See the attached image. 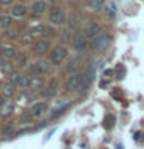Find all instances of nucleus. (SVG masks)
Returning a JSON list of instances; mask_svg holds the SVG:
<instances>
[{
  "label": "nucleus",
  "instance_id": "nucleus-1",
  "mask_svg": "<svg viewBox=\"0 0 144 149\" xmlns=\"http://www.w3.org/2000/svg\"><path fill=\"white\" fill-rule=\"evenodd\" d=\"M111 42H113V36H111L110 33H101L99 36H96L95 39L91 40V48L96 54H101V53H104V51H107L110 48Z\"/></svg>",
  "mask_w": 144,
  "mask_h": 149
},
{
  "label": "nucleus",
  "instance_id": "nucleus-2",
  "mask_svg": "<svg viewBox=\"0 0 144 149\" xmlns=\"http://www.w3.org/2000/svg\"><path fill=\"white\" fill-rule=\"evenodd\" d=\"M73 48L78 54H85L88 50V39L85 37L84 33H76L73 36Z\"/></svg>",
  "mask_w": 144,
  "mask_h": 149
},
{
  "label": "nucleus",
  "instance_id": "nucleus-3",
  "mask_svg": "<svg viewBox=\"0 0 144 149\" xmlns=\"http://www.w3.org/2000/svg\"><path fill=\"white\" fill-rule=\"evenodd\" d=\"M67 56H68L67 47H64V45H56L54 48H53V51H51L50 61H51V64H53V65H60L65 59H67Z\"/></svg>",
  "mask_w": 144,
  "mask_h": 149
},
{
  "label": "nucleus",
  "instance_id": "nucleus-4",
  "mask_svg": "<svg viewBox=\"0 0 144 149\" xmlns=\"http://www.w3.org/2000/svg\"><path fill=\"white\" fill-rule=\"evenodd\" d=\"M81 81H82V74L81 73H76V74H70L67 78V81L64 84V90L67 93H71V92H78L79 86H81Z\"/></svg>",
  "mask_w": 144,
  "mask_h": 149
},
{
  "label": "nucleus",
  "instance_id": "nucleus-5",
  "mask_svg": "<svg viewBox=\"0 0 144 149\" xmlns=\"http://www.w3.org/2000/svg\"><path fill=\"white\" fill-rule=\"evenodd\" d=\"M84 34H85L87 39H95L96 36H99L101 34V25H99V22H96V20H88L85 25H84Z\"/></svg>",
  "mask_w": 144,
  "mask_h": 149
},
{
  "label": "nucleus",
  "instance_id": "nucleus-6",
  "mask_svg": "<svg viewBox=\"0 0 144 149\" xmlns=\"http://www.w3.org/2000/svg\"><path fill=\"white\" fill-rule=\"evenodd\" d=\"M93 74H95V68H91V70H88L87 73H84L82 74V81H81V86H79L78 88V93L81 96H84L85 93L88 92V88H90L91 86V79H93Z\"/></svg>",
  "mask_w": 144,
  "mask_h": 149
},
{
  "label": "nucleus",
  "instance_id": "nucleus-7",
  "mask_svg": "<svg viewBox=\"0 0 144 149\" xmlns=\"http://www.w3.org/2000/svg\"><path fill=\"white\" fill-rule=\"evenodd\" d=\"M64 22H65V13H64L60 8H57V6L51 8L50 23H53V25H62Z\"/></svg>",
  "mask_w": 144,
  "mask_h": 149
},
{
  "label": "nucleus",
  "instance_id": "nucleus-8",
  "mask_svg": "<svg viewBox=\"0 0 144 149\" xmlns=\"http://www.w3.org/2000/svg\"><path fill=\"white\" fill-rule=\"evenodd\" d=\"M31 70L36 74H46L50 72V62H46V61H39L36 65H33Z\"/></svg>",
  "mask_w": 144,
  "mask_h": 149
},
{
  "label": "nucleus",
  "instance_id": "nucleus-9",
  "mask_svg": "<svg viewBox=\"0 0 144 149\" xmlns=\"http://www.w3.org/2000/svg\"><path fill=\"white\" fill-rule=\"evenodd\" d=\"M46 9H48V5H46V2H44V0H37V2H34L31 6V11L34 14H37V16L45 14Z\"/></svg>",
  "mask_w": 144,
  "mask_h": 149
},
{
  "label": "nucleus",
  "instance_id": "nucleus-10",
  "mask_svg": "<svg viewBox=\"0 0 144 149\" xmlns=\"http://www.w3.org/2000/svg\"><path fill=\"white\" fill-rule=\"evenodd\" d=\"M50 50V42L48 40H39L34 44V53L36 54H45Z\"/></svg>",
  "mask_w": 144,
  "mask_h": 149
},
{
  "label": "nucleus",
  "instance_id": "nucleus-11",
  "mask_svg": "<svg viewBox=\"0 0 144 149\" xmlns=\"http://www.w3.org/2000/svg\"><path fill=\"white\" fill-rule=\"evenodd\" d=\"M46 109H48V104H46V102H37V104L33 106V109H31V115L37 118V116L44 115V112H46Z\"/></svg>",
  "mask_w": 144,
  "mask_h": 149
},
{
  "label": "nucleus",
  "instance_id": "nucleus-12",
  "mask_svg": "<svg viewBox=\"0 0 144 149\" xmlns=\"http://www.w3.org/2000/svg\"><path fill=\"white\" fill-rule=\"evenodd\" d=\"M79 70H81V58H74V59L70 61L67 72L71 73V74H76V73H79Z\"/></svg>",
  "mask_w": 144,
  "mask_h": 149
},
{
  "label": "nucleus",
  "instance_id": "nucleus-13",
  "mask_svg": "<svg viewBox=\"0 0 144 149\" xmlns=\"http://www.w3.org/2000/svg\"><path fill=\"white\" fill-rule=\"evenodd\" d=\"M56 92H57V84H56V81H53L45 90H42V96L44 98H53L56 95Z\"/></svg>",
  "mask_w": 144,
  "mask_h": 149
},
{
  "label": "nucleus",
  "instance_id": "nucleus-14",
  "mask_svg": "<svg viewBox=\"0 0 144 149\" xmlns=\"http://www.w3.org/2000/svg\"><path fill=\"white\" fill-rule=\"evenodd\" d=\"M30 87L39 90V88L44 87V79H42L40 76H31L30 78Z\"/></svg>",
  "mask_w": 144,
  "mask_h": 149
},
{
  "label": "nucleus",
  "instance_id": "nucleus-15",
  "mask_svg": "<svg viewBox=\"0 0 144 149\" xmlns=\"http://www.w3.org/2000/svg\"><path fill=\"white\" fill-rule=\"evenodd\" d=\"M104 3H105V0H87L88 8L95 9V11H101L102 6H104Z\"/></svg>",
  "mask_w": 144,
  "mask_h": 149
},
{
  "label": "nucleus",
  "instance_id": "nucleus-16",
  "mask_svg": "<svg viewBox=\"0 0 144 149\" xmlns=\"http://www.w3.org/2000/svg\"><path fill=\"white\" fill-rule=\"evenodd\" d=\"M0 54L6 59H12V58H16V50H14L12 47H3V48L0 50Z\"/></svg>",
  "mask_w": 144,
  "mask_h": 149
},
{
  "label": "nucleus",
  "instance_id": "nucleus-17",
  "mask_svg": "<svg viewBox=\"0 0 144 149\" xmlns=\"http://www.w3.org/2000/svg\"><path fill=\"white\" fill-rule=\"evenodd\" d=\"M105 16L109 19H115L116 17V5H115V2H110L105 6Z\"/></svg>",
  "mask_w": 144,
  "mask_h": 149
},
{
  "label": "nucleus",
  "instance_id": "nucleus-18",
  "mask_svg": "<svg viewBox=\"0 0 144 149\" xmlns=\"http://www.w3.org/2000/svg\"><path fill=\"white\" fill-rule=\"evenodd\" d=\"M11 14H12L14 17H23V16L26 14V8L23 6V5H17V6H14V8H12Z\"/></svg>",
  "mask_w": 144,
  "mask_h": 149
},
{
  "label": "nucleus",
  "instance_id": "nucleus-19",
  "mask_svg": "<svg viewBox=\"0 0 144 149\" xmlns=\"http://www.w3.org/2000/svg\"><path fill=\"white\" fill-rule=\"evenodd\" d=\"M68 26H70V30H71V31H76L79 28V17L76 16V14H71V16H70Z\"/></svg>",
  "mask_w": 144,
  "mask_h": 149
},
{
  "label": "nucleus",
  "instance_id": "nucleus-20",
  "mask_svg": "<svg viewBox=\"0 0 144 149\" xmlns=\"http://www.w3.org/2000/svg\"><path fill=\"white\" fill-rule=\"evenodd\" d=\"M2 93H3V96L11 98V96L14 95V87H12V84H11V82L3 84V87H2Z\"/></svg>",
  "mask_w": 144,
  "mask_h": 149
},
{
  "label": "nucleus",
  "instance_id": "nucleus-21",
  "mask_svg": "<svg viewBox=\"0 0 144 149\" xmlns=\"http://www.w3.org/2000/svg\"><path fill=\"white\" fill-rule=\"evenodd\" d=\"M44 33H45V25H42V23L33 25L30 30V34H33V36H39V34H44Z\"/></svg>",
  "mask_w": 144,
  "mask_h": 149
},
{
  "label": "nucleus",
  "instance_id": "nucleus-22",
  "mask_svg": "<svg viewBox=\"0 0 144 149\" xmlns=\"http://www.w3.org/2000/svg\"><path fill=\"white\" fill-rule=\"evenodd\" d=\"M17 86H20V87H30V76H26V74H20V78L17 79Z\"/></svg>",
  "mask_w": 144,
  "mask_h": 149
},
{
  "label": "nucleus",
  "instance_id": "nucleus-23",
  "mask_svg": "<svg viewBox=\"0 0 144 149\" xmlns=\"http://www.w3.org/2000/svg\"><path fill=\"white\" fill-rule=\"evenodd\" d=\"M22 44H25V45H33V44H36L34 36H33V34H25V36H22Z\"/></svg>",
  "mask_w": 144,
  "mask_h": 149
},
{
  "label": "nucleus",
  "instance_id": "nucleus-24",
  "mask_svg": "<svg viewBox=\"0 0 144 149\" xmlns=\"http://www.w3.org/2000/svg\"><path fill=\"white\" fill-rule=\"evenodd\" d=\"M68 107H70V104H64V106H60V107H59V109H56V110L53 112V113H51V118H56V116H59V115H62V113H64V112H65V110H67V109H68Z\"/></svg>",
  "mask_w": 144,
  "mask_h": 149
},
{
  "label": "nucleus",
  "instance_id": "nucleus-25",
  "mask_svg": "<svg viewBox=\"0 0 144 149\" xmlns=\"http://www.w3.org/2000/svg\"><path fill=\"white\" fill-rule=\"evenodd\" d=\"M12 23V19L9 17V16H3V17H0V26H3V28H8L9 25Z\"/></svg>",
  "mask_w": 144,
  "mask_h": 149
},
{
  "label": "nucleus",
  "instance_id": "nucleus-26",
  "mask_svg": "<svg viewBox=\"0 0 144 149\" xmlns=\"http://www.w3.org/2000/svg\"><path fill=\"white\" fill-rule=\"evenodd\" d=\"M0 70L3 73H12V65L9 62H0Z\"/></svg>",
  "mask_w": 144,
  "mask_h": 149
},
{
  "label": "nucleus",
  "instance_id": "nucleus-27",
  "mask_svg": "<svg viewBox=\"0 0 144 149\" xmlns=\"http://www.w3.org/2000/svg\"><path fill=\"white\" fill-rule=\"evenodd\" d=\"M104 124H105V127H107V129H110L111 126L115 124V116H111V115H107L105 118H104Z\"/></svg>",
  "mask_w": 144,
  "mask_h": 149
},
{
  "label": "nucleus",
  "instance_id": "nucleus-28",
  "mask_svg": "<svg viewBox=\"0 0 144 149\" xmlns=\"http://www.w3.org/2000/svg\"><path fill=\"white\" fill-rule=\"evenodd\" d=\"M11 112H12V104H8L6 102V104L2 106V113L3 115H8V113H11Z\"/></svg>",
  "mask_w": 144,
  "mask_h": 149
},
{
  "label": "nucleus",
  "instance_id": "nucleus-29",
  "mask_svg": "<svg viewBox=\"0 0 144 149\" xmlns=\"http://www.w3.org/2000/svg\"><path fill=\"white\" fill-rule=\"evenodd\" d=\"M44 36H45V37H48V39H53V37L56 36V31L53 30V28H45Z\"/></svg>",
  "mask_w": 144,
  "mask_h": 149
},
{
  "label": "nucleus",
  "instance_id": "nucleus-30",
  "mask_svg": "<svg viewBox=\"0 0 144 149\" xmlns=\"http://www.w3.org/2000/svg\"><path fill=\"white\" fill-rule=\"evenodd\" d=\"M12 134V126H6V127H5L3 129V137H9V135H11Z\"/></svg>",
  "mask_w": 144,
  "mask_h": 149
},
{
  "label": "nucleus",
  "instance_id": "nucleus-31",
  "mask_svg": "<svg viewBox=\"0 0 144 149\" xmlns=\"http://www.w3.org/2000/svg\"><path fill=\"white\" fill-rule=\"evenodd\" d=\"M26 62V58H25V54H20V56H17V64L19 65H25Z\"/></svg>",
  "mask_w": 144,
  "mask_h": 149
},
{
  "label": "nucleus",
  "instance_id": "nucleus-32",
  "mask_svg": "<svg viewBox=\"0 0 144 149\" xmlns=\"http://www.w3.org/2000/svg\"><path fill=\"white\" fill-rule=\"evenodd\" d=\"M19 78H20V73H17V72H12V73H11V81H12V82H17Z\"/></svg>",
  "mask_w": 144,
  "mask_h": 149
},
{
  "label": "nucleus",
  "instance_id": "nucleus-33",
  "mask_svg": "<svg viewBox=\"0 0 144 149\" xmlns=\"http://www.w3.org/2000/svg\"><path fill=\"white\" fill-rule=\"evenodd\" d=\"M12 3V0H0V5H9Z\"/></svg>",
  "mask_w": 144,
  "mask_h": 149
},
{
  "label": "nucleus",
  "instance_id": "nucleus-34",
  "mask_svg": "<svg viewBox=\"0 0 144 149\" xmlns=\"http://www.w3.org/2000/svg\"><path fill=\"white\" fill-rule=\"evenodd\" d=\"M105 76H111V70H105Z\"/></svg>",
  "mask_w": 144,
  "mask_h": 149
},
{
  "label": "nucleus",
  "instance_id": "nucleus-35",
  "mask_svg": "<svg viewBox=\"0 0 144 149\" xmlns=\"http://www.w3.org/2000/svg\"><path fill=\"white\" fill-rule=\"evenodd\" d=\"M3 106V101H2V98H0V107H2Z\"/></svg>",
  "mask_w": 144,
  "mask_h": 149
},
{
  "label": "nucleus",
  "instance_id": "nucleus-36",
  "mask_svg": "<svg viewBox=\"0 0 144 149\" xmlns=\"http://www.w3.org/2000/svg\"><path fill=\"white\" fill-rule=\"evenodd\" d=\"M116 148H118V149H123V146H121V144H118V146H116Z\"/></svg>",
  "mask_w": 144,
  "mask_h": 149
}]
</instances>
